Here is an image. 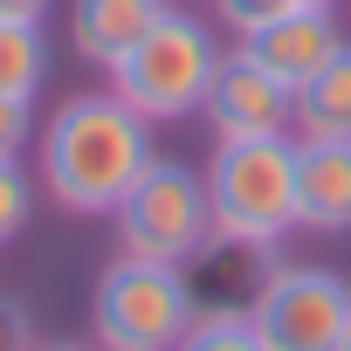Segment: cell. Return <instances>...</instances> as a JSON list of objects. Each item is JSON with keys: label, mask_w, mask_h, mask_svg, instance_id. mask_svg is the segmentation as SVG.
<instances>
[{"label": "cell", "mask_w": 351, "mask_h": 351, "mask_svg": "<svg viewBox=\"0 0 351 351\" xmlns=\"http://www.w3.org/2000/svg\"><path fill=\"white\" fill-rule=\"evenodd\" d=\"M152 158V124L117 90H83L42 124V193L76 221H110Z\"/></svg>", "instance_id": "6da1fadb"}, {"label": "cell", "mask_w": 351, "mask_h": 351, "mask_svg": "<svg viewBox=\"0 0 351 351\" xmlns=\"http://www.w3.org/2000/svg\"><path fill=\"white\" fill-rule=\"evenodd\" d=\"M221 62H228V49H221V35H214L200 14L165 8V14L138 35V49H131L124 62H110V90H117L145 124L200 117L207 83L221 76Z\"/></svg>", "instance_id": "7a4b0ae2"}, {"label": "cell", "mask_w": 351, "mask_h": 351, "mask_svg": "<svg viewBox=\"0 0 351 351\" xmlns=\"http://www.w3.org/2000/svg\"><path fill=\"white\" fill-rule=\"evenodd\" d=\"M207 214H214V234H241V241H269L276 248L296 228V131L214 138Z\"/></svg>", "instance_id": "3957f363"}, {"label": "cell", "mask_w": 351, "mask_h": 351, "mask_svg": "<svg viewBox=\"0 0 351 351\" xmlns=\"http://www.w3.org/2000/svg\"><path fill=\"white\" fill-rule=\"evenodd\" d=\"M193 330V282L172 262L117 255L90 289V344L97 351H180Z\"/></svg>", "instance_id": "277c9868"}, {"label": "cell", "mask_w": 351, "mask_h": 351, "mask_svg": "<svg viewBox=\"0 0 351 351\" xmlns=\"http://www.w3.org/2000/svg\"><path fill=\"white\" fill-rule=\"evenodd\" d=\"M110 228H117V255L186 269V262L214 241L207 172H200V165H186V158H152V165L138 172V186L117 200Z\"/></svg>", "instance_id": "5b68a950"}, {"label": "cell", "mask_w": 351, "mask_h": 351, "mask_svg": "<svg viewBox=\"0 0 351 351\" xmlns=\"http://www.w3.org/2000/svg\"><path fill=\"white\" fill-rule=\"evenodd\" d=\"M248 324L262 351H337L351 330V282L324 262H276Z\"/></svg>", "instance_id": "8992f818"}, {"label": "cell", "mask_w": 351, "mask_h": 351, "mask_svg": "<svg viewBox=\"0 0 351 351\" xmlns=\"http://www.w3.org/2000/svg\"><path fill=\"white\" fill-rule=\"evenodd\" d=\"M207 131L214 138H276V131H296V90L276 83L255 56L228 49L221 76L207 83V104H200Z\"/></svg>", "instance_id": "52a82bcc"}, {"label": "cell", "mask_w": 351, "mask_h": 351, "mask_svg": "<svg viewBox=\"0 0 351 351\" xmlns=\"http://www.w3.org/2000/svg\"><path fill=\"white\" fill-rule=\"evenodd\" d=\"M276 276V248L269 241H241V234H214L193 262H186V282H193V317H255L262 289Z\"/></svg>", "instance_id": "ba28073f"}, {"label": "cell", "mask_w": 351, "mask_h": 351, "mask_svg": "<svg viewBox=\"0 0 351 351\" xmlns=\"http://www.w3.org/2000/svg\"><path fill=\"white\" fill-rule=\"evenodd\" d=\"M234 49H241V56H255L276 83L303 90V83H310V76L344 49V28H337V14H330V8H296V14H282V21H269V28L241 35Z\"/></svg>", "instance_id": "9c48e42d"}, {"label": "cell", "mask_w": 351, "mask_h": 351, "mask_svg": "<svg viewBox=\"0 0 351 351\" xmlns=\"http://www.w3.org/2000/svg\"><path fill=\"white\" fill-rule=\"evenodd\" d=\"M296 228L351 234V138H296Z\"/></svg>", "instance_id": "30bf717a"}, {"label": "cell", "mask_w": 351, "mask_h": 351, "mask_svg": "<svg viewBox=\"0 0 351 351\" xmlns=\"http://www.w3.org/2000/svg\"><path fill=\"white\" fill-rule=\"evenodd\" d=\"M172 8V0H69V49L110 76V62H124L138 49V35Z\"/></svg>", "instance_id": "8fae6325"}, {"label": "cell", "mask_w": 351, "mask_h": 351, "mask_svg": "<svg viewBox=\"0 0 351 351\" xmlns=\"http://www.w3.org/2000/svg\"><path fill=\"white\" fill-rule=\"evenodd\" d=\"M296 138H351V42L296 90Z\"/></svg>", "instance_id": "7c38bea8"}, {"label": "cell", "mask_w": 351, "mask_h": 351, "mask_svg": "<svg viewBox=\"0 0 351 351\" xmlns=\"http://www.w3.org/2000/svg\"><path fill=\"white\" fill-rule=\"evenodd\" d=\"M49 83V35L42 21H0V97H42Z\"/></svg>", "instance_id": "4fadbf2b"}, {"label": "cell", "mask_w": 351, "mask_h": 351, "mask_svg": "<svg viewBox=\"0 0 351 351\" xmlns=\"http://www.w3.org/2000/svg\"><path fill=\"white\" fill-rule=\"evenodd\" d=\"M35 214V180L21 172V158H0V248H8Z\"/></svg>", "instance_id": "5bb4252c"}, {"label": "cell", "mask_w": 351, "mask_h": 351, "mask_svg": "<svg viewBox=\"0 0 351 351\" xmlns=\"http://www.w3.org/2000/svg\"><path fill=\"white\" fill-rule=\"evenodd\" d=\"M180 351H262V337L241 317H193V330L180 337Z\"/></svg>", "instance_id": "9a60e30c"}, {"label": "cell", "mask_w": 351, "mask_h": 351, "mask_svg": "<svg viewBox=\"0 0 351 351\" xmlns=\"http://www.w3.org/2000/svg\"><path fill=\"white\" fill-rule=\"evenodd\" d=\"M303 0H214V14H221V28L241 42V35H255V28H269V21H282V14H296Z\"/></svg>", "instance_id": "2e32d148"}, {"label": "cell", "mask_w": 351, "mask_h": 351, "mask_svg": "<svg viewBox=\"0 0 351 351\" xmlns=\"http://www.w3.org/2000/svg\"><path fill=\"white\" fill-rule=\"evenodd\" d=\"M35 138V104L28 97H0V158H21Z\"/></svg>", "instance_id": "e0dca14e"}, {"label": "cell", "mask_w": 351, "mask_h": 351, "mask_svg": "<svg viewBox=\"0 0 351 351\" xmlns=\"http://www.w3.org/2000/svg\"><path fill=\"white\" fill-rule=\"evenodd\" d=\"M35 344H42V330H35L28 303L21 296H0V351H35Z\"/></svg>", "instance_id": "ac0fdd59"}, {"label": "cell", "mask_w": 351, "mask_h": 351, "mask_svg": "<svg viewBox=\"0 0 351 351\" xmlns=\"http://www.w3.org/2000/svg\"><path fill=\"white\" fill-rule=\"evenodd\" d=\"M56 0H0V21H49Z\"/></svg>", "instance_id": "d6986e66"}, {"label": "cell", "mask_w": 351, "mask_h": 351, "mask_svg": "<svg viewBox=\"0 0 351 351\" xmlns=\"http://www.w3.org/2000/svg\"><path fill=\"white\" fill-rule=\"evenodd\" d=\"M35 351H97V344H76V337H56V344H35Z\"/></svg>", "instance_id": "ffe728a7"}, {"label": "cell", "mask_w": 351, "mask_h": 351, "mask_svg": "<svg viewBox=\"0 0 351 351\" xmlns=\"http://www.w3.org/2000/svg\"><path fill=\"white\" fill-rule=\"evenodd\" d=\"M303 8H337V0H303Z\"/></svg>", "instance_id": "44dd1931"}, {"label": "cell", "mask_w": 351, "mask_h": 351, "mask_svg": "<svg viewBox=\"0 0 351 351\" xmlns=\"http://www.w3.org/2000/svg\"><path fill=\"white\" fill-rule=\"evenodd\" d=\"M337 351H351V330H344V344H337Z\"/></svg>", "instance_id": "7402d4cb"}]
</instances>
